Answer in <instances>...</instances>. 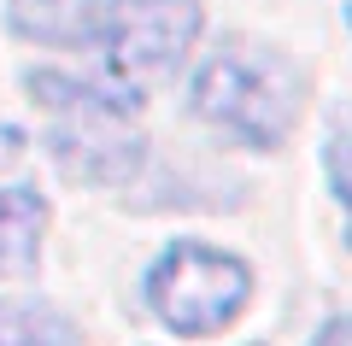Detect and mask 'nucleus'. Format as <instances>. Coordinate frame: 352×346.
Masks as SVG:
<instances>
[{"mask_svg":"<svg viewBox=\"0 0 352 346\" xmlns=\"http://www.w3.org/2000/svg\"><path fill=\"white\" fill-rule=\"evenodd\" d=\"M311 346H352V311H346V317H329L323 329H317Z\"/></svg>","mask_w":352,"mask_h":346,"instance_id":"9d476101","label":"nucleus"},{"mask_svg":"<svg viewBox=\"0 0 352 346\" xmlns=\"http://www.w3.org/2000/svg\"><path fill=\"white\" fill-rule=\"evenodd\" d=\"M141 294H147L153 317L176 334H217L247 311L252 299V270L247 259L223 247H206V241H176L141 276Z\"/></svg>","mask_w":352,"mask_h":346,"instance_id":"f03ea898","label":"nucleus"},{"mask_svg":"<svg viewBox=\"0 0 352 346\" xmlns=\"http://www.w3.org/2000/svg\"><path fill=\"white\" fill-rule=\"evenodd\" d=\"M323 176H329V194L346 206V247H352V106H335V111H329Z\"/></svg>","mask_w":352,"mask_h":346,"instance_id":"1a4fd4ad","label":"nucleus"},{"mask_svg":"<svg viewBox=\"0 0 352 346\" xmlns=\"http://www.w3.org/2000/svg\"><path fill=\"white\" fill-rule=\"evenodd\" d=\"M112 111H71V124L47 129V159L59 164L65 182H88V188H124L129 176L147 164V141L141 136H118Z\"/></svg>","mask_w":352,"mask_h":346,"instance_id":"20e7f679","label":"nucleus"},{"mask_svg":"<svg viewBox=\"0 0 352 346\" xmlns=\"http://www.w3.org/2000/svg\"><path fill=\"white\" fill-rule=\"evenodd\" d=\"M41 223H47V199L36 188H0V282H24L36 276L41 259Z\"/></svg>","mask_w":352,"mask_h":346,"instance_id":"423d86ee","label":"nucleus"},{"mask_svg":"<svg viewBox=\"0 0 352 346\" xmlns=\"http://www.w3.org/2000/svg\"><path fill=\"white\" fill-rule=\"evenodd\" d=\"M6 24L12 36L41 41V47H94L106 41L112 0H12Z\"/></svg>","mask_w":352,"mask_h":346,"instance_id":"39448f33","label":"nucleus"},{"mask_svg":"<svg viewBox=\"0 0 352 346\" xmlns=\"http://www.w3.org/2000/svg\"><path fill=\"white\" fill-rule=\"evenodd\" d=\"M24 147H30V136H24V129H12V124H0V164H12V159H24Z\"/></svg>","mask_w":352,"mask_h":346,"instance_id":"9b49d317","label":"nucleus"},{"mask_svg":"<svg viewBox=\"0 0 352 346\" xmlns=\"http://www.w3.org/2000/svg\"><path fill=\"white\" fill-rule=\"evenodd\" d=\"M0 346H82L76 323L47 299H0Z\"/></svg>","mask_w":352,"mask_h":346,"instance_id":"6e6552de","label":"nucleus"},{"mask_svg":"<svg viewBox=\"0 0 352 346\" xmlns=\"http://www.w3.org/2000/svg\"><path fill=\"white\" fill-rule=\"evenodd\" d=\"M200 36V0H112L106 24V59L112 76H164Z\"/></svg>","mask_w":352,"mask_h":346,"instance_id":"7ed1b4c3","label":"nucleus"},{"mask_svg":"<svg viewBox=\"0 0 352 346\" xmlns=\"http://www.w3.org/2000/svg\"><path fill=\"white\" fill-rule=\"evenodd\" d=\"M188 106L194 118L229 129L235 141L270 153L288 141V129L300 124V106H305V76L288 53L264 47V41H241L229 36L212 59L194 71L188 88Z\"/></svg>","mask_w":352,"mask_h":346,"instance_id":"f257e3e1","label":"nucleus"},{"mask_svg":"<svg viewBox=\"0 0 352 346\" xmlns=\"http://www.w3.org/2000/svg\"><path fill=\"white\" fill-rule=\"evenodd\" d=\"M346 24H352V6H346Z\"/></svg>","mask_w":352,"mask_h":346,"instance_id":"f8f14e48","label":"nucleus"},{"mask_svg":"<svg viewBox=\"0 0 352 346\" xmlns=\"http://www.w3.org/2000/svg\"><path fill=\"white\" fill-rule=\"evenodd\" d=\"M24 88L30 100H41V106L53 111H112V118H129V111H141V88L135 83H76V76L65 71H24Z\"/></svg>","mask_w":352,"mask_h":346,"instance_id":"0eeeda50","label":"nucleus"}]
</instances>
